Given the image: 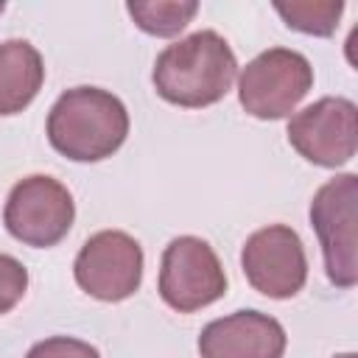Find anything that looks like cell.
<instances>
[{
	"mask_svg": "<svg viewBox=\"0 0 358 358\" xmlns=\"http://www.w3.org/2000/svg\"><path fill=\"white\" fill-rule=\"evenodd\" d=\"M274 11L282 17L288 28L299 34L333 36L344 14V3L341 0H291V3H274Z\"/></svg>",
	"mask_w": 358,
	"mask_h": 358,
	"instance_id": "13",
	"label": "cell"
},
{
	"mask_svg": "<svg viewBox=\"0 0 358 358\" xmlns=\"http://www.w3.org/2000/svg\"><path fill=\"white\" fill-rule=\"evenodd\" d=\"M333 358H358L355 352H341V355H333Z\"/></svg>",
	"mask_w": 358,
	"mask_h": 358,
	"instance_id": "16",
	"label": "cell"
},
{
	"mask_svg": "<svg viewBox=\"0 0 358 358\" xmlns=\"http://www.w3.org/2000/svg\"><path fill=\"white\" fill-rule=\"evenodd\" d=\"M238 59L215 31H196L168 45L154 62V90L162 101L182 109L218 103L235 84Z\"/></svg>",
	"mask_w": 358,
	"mask_h": 358,
	"instance_id": "1",
	"label": "cell"
},
{
	"mask_svg": "<svg viewBox=\"0 0 358 358\" xmlns=\"http://www.w3.org/2000/svg\"><path fill=\"white\" fill-rule=\"evenodd\" d=\"M358 176L338 173L327 179L310 201V227L324 255L327 280L336 288L358 282Z\"/></svg>",
	"mask_w": 358,
	"mask_h": 358,
	"instance_id": "3",
	"label": "cell"
},
{
	"mask_svg": "<svg viewBox=\"0 0 358 358\" xmlns=\"http://www.w3.org/2000/svg\"><path fill=\"white\" fill-rule=\"evenodd\" d=\"M3 8H6V3H3V0H0V14H3Z\"/></svg>",
	"mask_w": 358,
	"mask_h": 358,
	"instance_id": "17",
	"label": "cell"
},
{
	"mask_svg": "<svg viewBox=\"0 0 358 358\" xmlns=\"http://www.w3.org/2000/svg\"><path fill=\"white\" fill-rule=\"evenodd\" d=\"M157 288L176 313H196L227 294V274L207 241L179 235L162 252Z\"/></svg>",
	"mask_w": 358,
	"mask_h": 358,
	"instance_id": "5",
	"label": "cell"
},
{
	"mask_svg": "<svg viewBox=\"0 0 358 358\" xmlns=\"http://www.w3.org/2000/svg\"><path fill=\"white\" fill-rule=\"evenodd\" d=\"M45 62L28 39L0 42V115L22 112L42 90Z\"/></svg>",
	"mask_w": 358,
	"mask_h": 358,
	"instance_id": "11",
	"label": "cell"
},
{
	"mask_svg": "<svg viewBox=\"0 0 358 358\" xmlns=\"http://www.w3.org/2000/svg\"><path fill=\"white\" fill-rule=\"evenodd\" d=\"M282 324L260 310H235L213 319L199 336L201 358H282L285 352Z\"/></svg>",
	"mask_w": 358,
	"mask_h": 358,
	"instance_id": "10",
	"label": "cell"
},
{
	"mask_svg": "<svg viewBox=\"0 0 358 358\" xmlns=\"http://www.w3.org/2000/svg\"><path fill=\"white\" fill-rule=\"evenodd\" d=\"M76 204L70 190L53 176L34 173L20 179L3 207V224L11 238L25 246H56L73 227Z\"/></svg>",
	"mask_w": 358,
	"mask_h": 358,
	"instance_id": "6",
	"label": "cell"
},
{
	"mask_svg": "<svg viewBox=\"0 0 358 358\" xmlns=\"http://www.w3.org/2000/svg\"><path fill=\"white\" fill-rule=\"evenodd\" d=\"M73 277L84 294L101 302H123L143 282V249L120 229H101L76 255Z\"/></svg>",
	"mask_w": 358,
	"mask_h": 358,
	"instance_id": "7",
	"label": "cell"
},
{
	"mask_svg": "<svg viewBox=\"0 0 358 358\" xmlns=\"http://www.w3.org/2000/svg\"><path fill=\"white\" fill-rule=\"evenodd\" d=\"M25 291H28V268L17 257L0 252V316L8 313L25 296Z\"/></svg>",
	"mask_w": 358,
	"mask_h": 358,
	"instance_id": "14",
	"label": "cell"
},
{
	"mask_svg": "<svg viewBox=\"0 0 358 358\" xmlns=\"http://www.w3.org/2000/svg\"><path fill=\"white\" fill-rule=\"evenodd\" d=\"M313 87L310 62L291 48L257 53L238 76V101L257 120L288 117Z\"/></svg>",
	"mask_w": 358,
	"mask_h": 358,
	"instance_id": "4",
	"label": "cell"
},
{
	"mask_svg": "<svg viewBox=\"0 0 358 358\" xmlns=\"http://www.w3.org/2000/svg\"><path fill=\"white\" fill-rule=\"evenodd\" d=\"M288 143L319 168H338L358 148V109L350 98L327 95L288 120Z\"/></svg>",
	"mask_w": 358,
	"mask_h": 358,
	"instance_id": "8",
	"label": "cell"
},
{
	"mask_svg": "<svg viewBox=\"0 0 358 358\" xmlns=\"http://www.w3.org/2000/svg\"><path fill=\"white\" fill-rule=\"evenodd\" d=\"M134 25L151 36H176L199 11L196 0H131L126 3Z\"/></svg>",
	"mask_w": 358,
	"mask_h": 358,
	"instance_id": "12",
	"label": "cell"
},
{
	"mask_svg": "<svg viewBox=\"0 0 358 358\" xmlns=\"http://www.w3.org/2000/svg\"><path fill=\"white\" fill-rule=\"evenodd\" d=\"M241 268L257 294L268 299H291L308 280L302 238L285 224H268L246 238Z\"/></svg>",
	"mask_w": 358,
	"mask_h": 358,
	"instance_id": "9",
	"label": "cell"
},
{
	"mask_svg": "<svg viewBox=\"0 0 358 358\" xmlns=\"http://www.w3.org/2000/svg\"><path fill=\"white\" fill-rule=\"evenodd\" d=\"M25 358H101V352L90 341L73 336H50L45 341H36Z\"/></svg>",
	"mask_w": 358,
	"mask_h": 358,
	"instance_id": "15",
	"label": "cell"
},
{
	"mask_svg": "<svg viewBox=\"0 0 358 358\" xmlns=\"http://www.w3.org/2000/svg\"><path fill=\"white\" fill-rule=\"evenodd\" d=\"M129 134V112L117 95L101 87H73L48 112L50 145L73 162L112 157Z\"/></svg>",
	"mask_w": 358,
	"mask_h": 358,
	"instance_id": "2",
	"label": "cell"
}]
</instances>
